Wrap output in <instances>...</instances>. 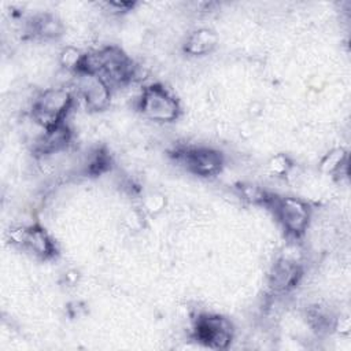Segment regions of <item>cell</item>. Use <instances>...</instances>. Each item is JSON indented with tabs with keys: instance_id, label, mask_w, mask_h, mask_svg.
Here are the masks:
<instances>
[{
	"instance_id": "1",
	"label": "cell",
	"mask_w": 351,
	"mask_h": 351,
	"mask_svg": "<svg viewBox=\"0 0 351 351\" xmlns=\"http://www.w3.org/2000/svg\"><path fill=\"white\" fill-rule=\"evenodd\" d=\"M133 62L118 47H106L85 53L77 73H92L110 84H125L134 75Z\"/></svg>"
},
{
	"instance_id": "2",
	"label": "cell",
	"mask_w": 351,
	"mask_h": 351,
	"mask_svg": "<svg viewBox=\"0 0 351 351\" xmlns=\"http://www.w3.org/2000/svg\"><path fill=\"white\" fill-rule=\"evenodd\" d=\"M73 103V96L69 89L64 88H51L43 92L33 104V118L47 130L52 129L64 119L70 106Z\"/></svg>"
},
{
	"instance_id": "3",
	"label": "cell",
	"mask_w": 351,
	"mask_h": 351,
	"mask_svg": "<svg viewBox=\"0 0 351 351\" xmlns=\"http://www.w3.org/2000/svg\"><path fill=\"white\" fill-rule=\"evenodd\" d=\"M138 110L145 118L156 122H171L180 115L178 101L159 84H152L143 90Z\"/></svg>"
},
{
	"instance_id": "4",
	"label": "cell",
	"mask_w": 351,
	"mask_h": 351,
	"mask_svg": "<svg viewBox=\"0 0 351 351\" xmlns=\"http://www.w3.org/2000/svg\"><path fill=\"white\" fill-rule=\"evenodd\" d=\"M271 206L277 218L282 223L287 233L298 237L304 233L308 219H310V207L307 203L295 199V197H273Z\"/></svg>"
},
{
	"instance_id": "5",
	"label": "cell",
	"mask_w": 351,
	"mask_h": 351,
	"mask_svg": "<svg viewBox=\"0 0 351 351\" xmlns=\"http://www.w3.org/2000/svg\"><path fill=\"white\" fill-rule=\"evenodd\" d=\"M193 330L195 339L210 348H226L232 341V325L219 315H199Z\"/></svg>"
},
{
	"instance_id": "6",
	"label": "cell",
	"mask_w": 351,
	"mask_h": 351,
	"mask_svg": "<svg viewBox=\"0 0 351 351\" xmlns=\"http://www.w3.org/2000/svg\"><path fill=\"white\" fill-rule=\"evenodd\" d=\"M177 156L189 171L202 177L215 176L223 165L221 152L211 148H188L178 152Z\"/></svg>"
},
{
	"instance_id": "7",
	"label": "cell",
	"mask_w": 351,
	"mask_h": 351,
	"mask_svg": "<svg viewBox=\"0 0 351 351\" xmlns=\"http://www.w3.org/2000/svg\"><path fill=\"white\" fill-rule=\"evenodd\" d=\"M11 240L23 248H27L34 255L48 259L55 255V244L48 233L38 225L18 228L11 230Z\"/></svg>"
},
{
	"instance_id": "8",
	"label": "cell",
	"mask_w": 351,
	"mask_h": 351,
	"mask_svg": "<svg viewBox=\"0 0 351 351\" xmlns=\"http://www.w3.org/2000/svg\"><path fill=\"white\" fill-rule=\"evenodd\" d=\"M77 89L80 90L89 110L99 111L110 101V85L99 75L92 73H77Z\"/></svg>"
},
{
	"instance_id": "9",
	"label": "cell",
	"mask_w": 351,
	"mask_h": 351,
	"mask_svg": "<svg viewBox=\"0 0 351 351\" xmlns=\"http://www.w3.org/2000/svg\"><path fill=\"white\" fill-rule=\"evenodd\" d=\"M302 277V270L298 263L281 258L278 259L269 276V287L274 292H288L295 288Z\"/></svg>"
},
{
	"instance_id": "10",
	"label": "cell",
	"mask_w": 351,
	"mask_h": 351,
	"mask_svg": "<svg viewBox=\"0 0 351 351\" xmlns=\"http://www.w3.org/2000/svg\"><path fill=\"white\" fill-rule=\"evenodd\" d=\"M217 44V34L210 29H199L193 32L186 43L185 51L191 55H204L208 53Z\"/></svg>"
},
{
	"instance_id": "11",
	"label": "cell",
	"mask_w": 351,
	"mask_h": 351,
	"mask_svg": "<svg viewBox=\"0 0 351 351\" xmlns=\"http://www.w3.org/2000/svg\"><path fill=\"white\" fill-rule=\"evenodd\" d=\"M70 138V133L67 128L60 123L52 129H47L43 138L38 141V151L44 154H49L63 148Z\"/></svg>"
},
{
	"instance_id": "12",
	"label": "cell",
	"mask_w": 351,
	"mask_h": 351,
	"mask_svg": "<svg viewBox=\"0 0 351 351\" xmlns=\"http://www.w3.org/2000/svg\"><path fill=\"white\" fill-rule=\"evenodd\" d=\"M33 32L43 37H56L62 34V25L55 16L45 14L34 19Z\"/></svg>"
},
{
	"instance_id": "13",
	"label": "cell",
	"mask_w": 351,
	"mask_h": 351,
	"mask_svg": "<svg viewBox=\"0 0 351 351\" xmlns=\"http://www.w3.org/2000/svg\"><path fill=\"white\" fill-rule=\"evenodd\" d=\"M347 163V154L344 149L337 148L325 155L321 162V169L325 173H335L339 171Z\"/></svg>"
},
{
	"instance_id": "14",
	"label": "cell",
	"mask_w": 351,
	"mask_h": 351,
	"mask_svg": "<svg viewBox=\"0 0 351 351\" xmlns=\"http://www.w3.org/2000/svg\"><path fill=\"white\" fill-rule=\"evenodd\" d=\"M82 53L74 48H66L62 55H60V63L66 67V69H71L75 73L78 71L80 66H81V60H82Z\"/></svg>"
},
{
	"instance_id": "15",
	"label": "cell",
	"mask_w": 351,
	"mask_h": 351,
	"mask_svg": "<svg viewBox=\"0 0 351 351\" xmlns=\"http://www.w3.org/2000/svg\"><path fill=\"white\" fill-rule=\"evenodd\" d=\"M108 167H110V158H108V155L106 152L97 151L92 156V159H90V162L88 165V171L90 174H100V173L106 171Z\"/></svg>"
},
{
	"instance_id": "16",
	"label": "cell",
	"mask_w": 351,
	"mask_h": 351,
	"mask_svg": "<svg viewBox=\"0 0 351 351\" xmlns=\"http://www.w3.org/2000/svg\"><path fill=\"white\" fill-rule=\"evenodd\" d=\"M287 158L282 156V155H278L276 156L271 162H270V169L273 173H277V174H282V173H287L288 169H289V165H287Z\"/></svg>"
}]
</instances>
